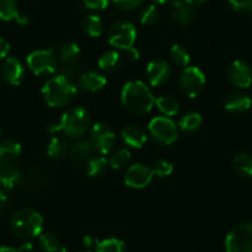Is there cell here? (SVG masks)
I'll return each instance as SVG.
<instances>
[{"mask_svg":"<svg viewBox=\"0 0 252 252\" xmlns=\"http://www.w3.org/2000/svg\"><path fill=\"white\" fill-rule=\"evenodd\" d=\"M151 89L141 81H131L124 86L121 91V103L130 113L144 115L151 111L155 105Z\"/></svg>","mask_w":252,"mask_h":252,"instance_id":"cell-1","label":"cell"},{"mask_svg":"<svg viewBox=\"0 0 252 252\" xmlns=\"http://www.w3.org/2000/svg\"><path fill=\"white\" fill-rule=\"evenodd\" d=\"M77 92L78 89L74 81L60 74L50 78L43 84L42 96L51 108H62L73 100Z\"/></svg>","mask_w":252,"mask_h":252,"instance_id":"cell-2","label":"cell"},{"mask_svg":"<svg viewBox=\"0 0 252 252\" xmlns=\"http://www.w3.org/2000/svg\"><path fill=\"white\" fill-rule=\"evenodd\" d=\"M10 227L11 231L20 239H33L42 232L43 218L37 210L23 208L13 215Z\"/></svg>","mask_w":252,"mask_h":252,"instance_id":"cell-3","label":"cell"},{"mask_svg":"<svg viewBox=\"0 0 252 252\" xmlns=\"http://www.w3.org/2000/svg\"><path fill=\"white\" fill-rule=\"evenodd\" d=\"M91 127V114L82 106H74L63 114L58 123V131L69 137H81Z\"/></svg>","mask_w":252,"mask_h":252,"instance_id":"cell-4","label":"cell"},{"mask_svg":"<svg viewBox=\"0 0 252 252\" xmlns=\"http://www.w3.org/2000/svg\"><path fill=\"white\" fill-rule=\"evenodd\" d=\"M137 31L134 24L130 21L120 20L114 23L108 31V40L113 47L126 50L127 52L134 50L136 42Z\"/></svg>","mask_w":252,"mask_h":252,"instance_id":"cell-5","label":"cell"},{"mask_svg":"<svg viewBox=\"0 0 252 252\" xmlns=\"http://www.w3.org/2000/svg\"><path fill=\"white\" fill-rule=\"evenodd\" d=\"M28 67L35 76H52L58 68V58L53 50H36L28 56Z\"/></svg>","mask_w":252,"mask_h":252,"instance_id":"cell-6","label":"cell"},{"mask_svg":"<svg viewBox=\"0 0 252 252\" xmlns=\"http://www.w3.org/2000/svg\"><path fill=\"white\" fill-rule=\"evenodd\" d=\"M149 134L157 144L167 146L178 139V126L168 116H156L150 121Z\"/></svg>","mask_w":252,"mask_h":252,"instance_id":"cell-7","label":"cell"},{"mask_svg":"<svg viewBox=\"0 0 252 252\" xmlns=\"http://www.w3.org/2000/svg\"><path fill=\"white\" fill-rule=\"evenodd\" d=\"M226 252H252V222H241L225 239Z\"/></svg>","mask_w":252,"mask_h":252,"instance_id":"cell-8","label":"cell"},{"mask_svg":"<svg viewBox=\"0 0 252 252\" xmlns=\"http://www.w3.org/2000/svg\"><path fill=\"white\" fill-rule=\"evenodd\" d=\"M116 136L114 130L105 123H96L92 126L89 144L93 151L99 155H108L115 145Z\"/></svg>","mask_w":252,"mask_h":252,"instance_id":"cell-9","label":"cell"},{"mask_svg":"<svg viewBox=\"0 0 252 252\" xmlns=\"http://www.w3.org/2000/svg\"><path fill=\"white\" fill-rule=\"evenodd\" d=\"M178 86L184 95L189 98H195L202 93L205 86L204 72L197 66L186 67L179 77Z\"/></svg>","mask_w":252,"mask_h":252,"instance_id":"cell-10","label":"cell"},{"mask_svg":"<svg viewBox=\"0 0 252 252\" xmlns=\"http://www.w3.org/2000/svg\"><path fill=\"white\" fill-rule=\"evenodd\" d=\"M152 178H154L152 168H150L144 163H135L126 169L124 182L130 188L142 189L146 188L151 183Z\"/></svg>","mask_w":252,"mask_h":252,"instance_id":"cell-11","label":"cell"},{"mask_svg":"<svg viewBox=\"0 0 252 252\" xmlns=\"http://www.w3.org/2000/svg\"><path fill=\"white\" fill-rule=\"evenodd\" d=\"M227 79L236 88H249L252 86V68L245 61H234L227 68Z\"/></svg>","mask_w":252,"mask_h":252,"instance_id":"cell-12","label":"cell"},{"mask_svg":"<svg viewBox=\"0 0 252 252\" xmlns=\"http://www.w3.org/2000/svg\"><path fill=\"white\" fill-rule=\"evenodd\" d=\"M172 76V67L166 60H154L149 63L146 77L152 87H161L169 81Z\"/></svg>","mask_w":252,"mask_h":252,"instance_id":"cell-13","label":"cell"},{"mask_svg":"<svg viewBox=\"0 0 252 252\" xmlns=\"http://www.w3.org/2000/svg\"><path fill=\"white\" fill-rule=\"evenodd\" d=\"M0 76L10 86H19L25 76V68L20 60L16 57H8L0 67Z\"/></svg>","mask_w":252,"mask_h":252,"instance_id":"cell-14","label":"cell"},{"mask_svg":"<svg viewBox=\"0 0 252 252\" xmlns=\"http://www.w3.org/2000/svg\"><path fill=\"white\" fill-rule=\"evenodd\" d=\"M225 109L231 114H242L252 108V99L244 92H232L225 98Z\"/></svg>","mask_w":252,"mask_h":252,"instance_id":"cell-15","label":"cell"},{"mask_svg":"<svg viewBox=\"0 0 252 252\" xmlns=\"http://www.w3.org/2000/svg\"><path fill=\"white\" fill-rule=\"evenodd\" d=\"M171 16L179 25H189L195 19V8L184 0H174L172 4Z\"/></svg>","mask_w":252,"mask_h":252,"instance_id":"cell-16","label":"cell"},{"mask_svg":"<svg viewBox=\"0 0 252 252\" xmlns=\"http://www.w3.org/2000/svg\"><path fill=\"white\" fill-rule=\"evenodd\" d=\"M121 139L127 146L134 149H141L147 141V134L141 126L127 125L121 130Z\"/></svg>","mask_w":252,"mask_h":252,"instance_id":"cell-17","label":"cell"},{"mask_svg":"<svg viewBox=\"0 0 252 252\" xmlns=\"http://www.w3.org/2000/svg\"><path fill=\"white\" fill-rule=\"evenodd\" d=\"M106 78L104 74L95 71H88L86 73H82L78 78V87L83 91L89 93H95L101 91L105 87Z\"/></svg>","mask_w":252,"mask_h":252,"instance_id":"cell-18","label":"cell"},{"mask_svg":"<svg viewBox=\"0 0 252 252\" xmlns=\"http://www.w3.org/2000/svg\"><path fill=\"white\" fill-rule=\"evenodd\" d=\"M0 20H15L20 25H26L29 23L28 16L23 15L19 10L16 0H0Z\"/></svg>","mask_w":252,"mask_h":252,"instance_id":"cell-19","label":"cell"},{"mask_svg":"<svg viewBox=\"0 0 252 252\" xmlns=\"http://www.w3.org/2000/svg\"><path fill=\"white\" fill-rule=\"evenodd\" d=\"M19 178H20V173L13 163L0 159V184L4 188L11 189L18 183Z\"/></svg>","mask_w":252,"mask_h":252,"instance_id":"cell-20","label":"cell"},{"mask_svg":"<svg viewBox=\"0 0 252 252\" xmlns=\"http://www.w3.org/2000/svg\"><path fill=\"white\" fill-rule=\"evenodd\" d=\"M123 64V57L118 51H106L101 55V57L98 61L99 68L106 73H113L118 71Z\"/></svg>","mask_w":252,"mask_h":252,"instance_id":"cell-21","label":"cell"},{"mask_svg":"<svg viewBox=\"0 0 252 252\" xmlns=\"http://www.w3.org/2000/svg\"><path fill=\"white\" fill-rule=\"evenodd\" d=\"M58 58L64 66H73L81 58V48L74 42L64 43L58 51Z\"/></svg>","mask_w":252,"mask_h":252,"instance_id":"cell-22","label":"cell"},{"mask_svg":"<svg viewBox=\"0 0 252 252\" xmlns=\"http://www.w3.org/2000/svg\"><path fill=\"white\" fill-rule=\"evenodd\" d=\"M69 144L66 137L53 136L47 145V154L52 158H63L69 152Z\"/></svg>","mask_w":252,"mask_h":252,"instance_id":"cell-23","label":"cell"},{"mask_svg":"<svg viewBox=\"0 0 252 252\" xmlns=\"http://www.w3.org/2000/svg\"><path fill=\"white\" fill-rule=\"evenodd\" d=\"M234 169L237 174L242 177H252V154L242 151L237 154L234 158Z\"/></svg>","mask_w":252,"mask_h":252,"instance_id":"cell-24","label":"cell"},{"mask_svg":"<svg viewBox=\"0 0 252 252\" xmlns=\"http://www.w3.org/2000/svg\"><path fill=\"white\" fill-rule=\"evenodd\" d=\"M83 30L86 31L87 35L91 37H99L104 32V21L103 19L95 14H89L83 19Z\"/></svg>","mask_w":252,"mask_h":252,"instance_id":"cell-25","label":"cell"},{"mask_svg":"<svg viewBox=\"0 0 252 252\" xmlns=\"http://www.w3.org/2000/svg\"><path fill=\"white\" fill-rule=\"evenodd\" d=\"M21 145L15 140H5L0 142V159L13 162L21 155Z\"/></svg>","mask_w":252,"mask_h":252,"instance_id":"cell-26","label":"cell"},{"mask_svg":"<svg viewBox=\"0 0 252 252\" xmlns=\"http://www.w3.org/2000/svg\"><path fill=\"white\" fill-rule=\"evenodd\" d=\"M203 123V118L199 113L197 111H188L184 114L179 120V129L182 131L192 132L199 129L200 125Z\"/></svg>","mask_w":252,"mask_h":252,"instance_id":"cell-27","label":"cell"},{"mask_svg":"<svg viewBox=\"0 0 252 252\" xmlns=\"http://www.w3.org/2000/svg\"><path fill=\"white\" fill-rule=\"evenodd\" d=\"M155 105L164 116H174L179 111V103L171 95H162L156 99Z\"/></svg>","mask_w":252,"mask_h":252,"instance_id":"cell-28","label":"cell"},{"mask_svg":"<svg viewBox=\"0 0 252 252\" xmlns=\"http://www.w3.org/2000/svg\"><path fill=\"white\" fill-rule=\"evenodd\" d=\"M69 152H71V156L74 161L78 162V163H84V162H88L92 158L93 149H92L89 141H78L72 145Z\"/></svg>","mask_w":252,"mask_h":252,"instance_id":"cell-29","label":"cell"},{"mask_svg":"<svg viewBox=\"0 0 252 252\" xmlns=\"http://www.w3.org/2000/svg\"><path fill=\"white\" fill-rule=\"evenodd\" d=\"M169 57H171L172 62L179 67H188L189 62H190V53L187 50L184 46L182 45H174L169 50Z\"/></svg>","mask_w":252,"mask_h":252,"instance_id":"cell-30","label":"cell"},{"mask_svg":"<svg viewBox=\"0 0 252 252\" xmlns=\"http://www.w3.org/2000/svg\"><path fill=\"white\" fill-rule=\"evenodd\" d=\"M108 168V161L105 157L98 156L93 157L87 162V173L89 177H100L105 173Z\"/></svg>","mask_w":252,"mask_h":252,"instance_id":"cell-31","label":"cell"},{"mask_svg":"<svg viewBox=\"0 0 252 252\" xmlns=\"http://www.w3.org/2000/svg\"><path fill=\"white\" fill-rule=\"evenodd\" d=\"M95 252H126V246L121 240L110 237L99 241L98 246L95 247Z\"/></svg>","mask_w":252,"mask_h":252,"instance_id":"cell-32","label":"cell"},{"mask_svg":"<svg viewBox=\"0 0 252 252\" xmlns=\"http://www.w3.org/2000/svg\"><path fill=\"white\" fill-rule=\"evenodd\" d=\"M38 244L45 252H56L61 247L57 236L52 232H41L38 235Z\"/></svg>","mask_w":252,"mask_h":252,"instance_id":"cell-33","label":"cell"},{"mask_svg":"<svg viewBox=\"0 0 252 252\" xmlns=\"http://www.w3.org/2000/svg\"><path fill=\"white\" fill-rule=\"evenodd\" d=\"M130 158H131V154L127 149H119L111 155L110 159H109V164L113 167L114 169H121L125 166H127Z\"/></svg>","mask_w":252,"mask_h":252,"instance_id":"cell-34","label":"cell"},{"mask_svg":"<svg viewBox=\"0 0 252 252\" xmlns=\"http://www.w3.org/2000/svg\"><path fill=\"white\" fill-rule=\"evenodd\" d=\"M152 172H154V176L159 177V178L168 177L169 174L173 172V164H172L168 159L159 158L154 163Z\"/></svg>","mask_w":252,"mask_h":252,"instance_id":"cell-35","label":"cell"},{"mask_svg":"<svg viewBox=\"0 0 252 252\" xmlns=\"http://www.w3.org/2000/svg\"><path fill=\"white\" fill-rule=\"evenodd\" d=\"M158 19V9L156 5H147L140 11V23L142 25H152Z\"/></svg>","mask_w":252,"mask_h":252,"instance_id":"cell-36","label":"cell"},{"mask_svg":"<svg viewBox=\"0 0 252 252\" xmlns=\"http://www.w3.org/2000/svg\"><path fill=\"white\" fill-rule=\"evenodd\" d=\"M232 10L241 14L252 13V0H227Z\"/></svg>","mask_w":252,"mask_h":252,"instance_id":"cell-37","label":"cell"},{"mask_svg":"<svg viewBox=\"0 0 252 252\" xmlns=\"http://www.w3.org/2000/svg\"><path fill=\"white\" fill-rule=\"evenodd\" d=\"M113 3L120 10L130 11L139 8L144 3V0H113Z\"/></svg>","mask_w":252,"mask_h":252,"instance_id":"cell-38","label":"cell"},{"mask_svg":"<svg viewBox=\"0 0 252 252\" xmlns=\"http://www.w3.org/2000/svg\"><path fill=\"white\" fill-rule=\"evenodd\" d=\"M83 3L91 10H103L109 5V0H83Z\"/></svg>","mask_w":252,"mask_h":252,"instance_id":"cell-39","label":"cell"},{"mask_svg":"<svg viewBox=\"0 0 252 252\" xmlns=\"http://www.w3.org/2000/svg\"><path fill=\"white\" fill-rule=\"evenodd\" d=\"M9 52H10V43L5 38L0 37V60L8 58Z\"/></svg>","mask_w":252,"mask_h":252,"instance_id":"cell-40","label":"cell"},{"mask_svg":"<svg viewBox=\"0 0 252 252\" xmlns=\"http://www.w3.org/2000/svg\"><path fill=\"white\" fill-rule=\"evenodd\" d=\"M99 244V240L96 239L93 235H87V236L83 237V245L86 247V250H92L95 249Z\"/></svg>","mask_w":252,"mask_h":252,"instance_id":"cell-41","label":"cell"},{"mask_svg":"<svg viewBox=\"0 0 252 252\" xmlns=\"http://www.w3.org/2000/svg\"><path fill=\"white\" fill-rule=\"evenodd\" d=\"M18 252H33V246L30 242H26V244H23L18 249Z\"/></svg>","mask_w":252,"mask_h":252,"instance_id":"cell-42","label":"cell"},{"mask_svg":"<svg viewBox=\"0 0 252 252\" xmlns=\"http://www.w3.org/2000/svg\"><path fill=\"white\" fill-rule=\"evenodd\" d=\"M6 202H8V198H6L5 193H4L3 190L0 189V210L4 209V208H5Z\"/></svg>","mask_w":252,"mask_h":252,"instance_id":"cell-43","label":"cell"},{"mask_svg":"<svg viewBox=\"0 0 252 252\" xmlns=\"http://www.w3.org/2000/svg\"><path fill=\"white\" fill-rule=\"evenodd\" d=\"M184 1H187V3L190 4L192 6L197 8V6H200V5H203L204 3H207L208 0H184Z\"/></svg>","mask_w":252,"mask_h":252,"instance_id":"cell-44","label":"cell"},{"mask_svg":"<svg viewBox=\"0 0 252 252\" xmlns=\"http://www.w3.org/2000/svg\"><path fill=\"white\" fill-rule=\"evenodd\" d=\"M0 252H18V250L10 246H0Z\"/></svg>","mask_w":252,"mask_h":252,"instance_id":"cell-45","label":"cell"},{"mask_svg":"<svg viewBox=\"0 0 252 252\" xmlns=\"http://www.w3.org/2000/svg\"><path fill=\"white\" fill-rule=\"evenodd\" d=\"M154 1L157 4H167L169 1H173V0H154Z\"/></svg>","mask_w":252,"mask_h":252,"instance_id":"cell-46","label":"cell"},{"mask_svg":"<svg viewBox=\"0 0 252 252\" xmlns=\"http://www.w3.org/2000/svg\"><path fill=\"white\" fill-rule=\"evenodd\" d=\"M56 252H68V251H67V249H66V247H63V246H61V247H60V249H58V250H57V251H56Z\"/></svg>","mask_w":252,"mask_h":252,"instance_id":"cell-47","label":"cell"},{"mask_svg":"<svg viewBox=\"0 0 252 252\" xmlns=\"http://www.w3.org/2000/svg\"><path fill=\"white\" fill-rule=\"evenodd\" d=\"M79 252H92L91 250H82V251H79Z\"/></svg>","mask_w":252,"mask_h":252,"instance_id":"cell-48","label":"cell"},{"mask_svg":"<svg viewBox=\"0 0 252 252\" xmlns=\"http://www.w3.org/2000/svg\"><path fill=\"white\" fill-rule=\"evenodd\" d=\"M0 136H1V131H0Z\"/></svg>","mask_w":252,"mask_h":252,"instance_id":"cell-49","label":"cell"}]
</instances>
